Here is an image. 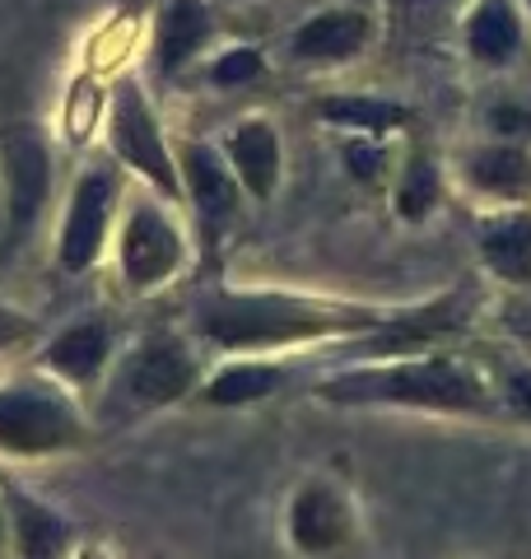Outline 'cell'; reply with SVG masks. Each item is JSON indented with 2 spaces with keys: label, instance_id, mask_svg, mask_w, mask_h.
Instances as JSON below:
<instances>
[{
  "label": "cell",
  "instance_id": "1",
  "mask_svg": "<svg viewBox=\"0 0 531 559\" xmlns=\"http://www.w3.org/2000/svg\"><path fill=\"white\" fill-rule=\"evenodd\" d=\"M327 401H401V406H442V411H481L485 388L452 359H420L397 369H364L322 382Z\"/></svg>",
  "mask_w": 531,
  "mask_h": 559
},
{
  "label": "cell",
  "instance_id": "2",
  "mask_svg": "<svg viewBox=\"0 0 531 559\" xmlns=\"http://www.w3.org/2000/svg\"><path fill=\"white\" fill-rule=\"evenodd\" d=\"M368 326V318H327L312 308H294L280 299H224L201 312V331L220 345H280V341H304L317 331H350Z\"/></svg>",
  "mask_w": 531,
  "mask_h": 559
},
{
  "label": "cell",
  "instance_id": "3",
  "mask_svg": "<svg viewBox=\"0 0 531 559\" xmlns=\"http://www.w3.org/2000/svg\"><path fill=\"white\" fill-rule=\"evenodd\" d=\"M80 439L75 411L57 396H43L33 388L0 392V448L10 452H47Z\"/></svg>",
  "mask_w": 531,
  "mask_h": 559
},
{
  "label": "cell",
  "instance_id": "4",
  "mask_svg": "<svg viewBox=\"0 0 531 559\" xmlns=\"http://www.w3.org/2000/svg\"><path fill=\"white\" fill-rule=\"evenodd\" d=\"M0 164H5L10 187V229L24 234L47 201V145L33 127H5L0 131Z\"/></svg>",
  "mask_w": 531,
  "mask_h": 559
},
{
  "label": "cell",
  "instance_id": "5",
  "mask_svg": "<svg viewBox=\"0 0 531 559\" xmlns=\"http://www.w3.org/2000/svg\"><path fill=\"white\" fill-rule=\"evenodd\" d=\"M113 145L117 154L127 159L131 168H140L145 178L158 187V191H177V173H173V159L164 150V135H158L154 117L145 108L140 90H121L117 94V108H113Z\"/></svg>",
  "mask_w": 531,
  "mask_h": 559
},
{
  "label": "cell",
  "instance_id": "6",
  "mask_svg": "<svg viewBox=\"0 0 531 559\" xmlns=\"http://www.w3.org/2000/svg\"><path fill=\"white\" fill-rule=\"evenodd\" d=\"M177 261H182L177 229L154 205H140L127 219V234H121V271H127V280L135 289H150L177 266Z\"/></svg>",
  "mask_w": 531,
  "mask_h": 559
},
{
  "label": "cell",
  "instance_id": "7",
  "mask_svg": "<svg viewBox=\"0 0 531 559\" xmlns=\"http://www.w3.org/2000/svg\"><path fill=\"white\" fill-rule=\"evenodd\" d=\"M113 197H117L113 173H88V178L75 187V201H70V219H66V234H61V266H66V271L94 266V257H98V248H103V234H108Z\"/></svg>",
  "mask_w": 531,
  "mask_h": 559
},
{
  "label": "cell",
  "instance_id": "8",
  "mask_svg": "<svg viewBox=\"0 0 531 559\" xmlns=\"http://www.w3.org/2000/svg\"><path fill=\"white\" fill-rule=\"evenodd\" d=\"M191 378H197V364H191L187 349L173 345V341H150L127 364V392H131V401H140V406L177 401L191 388Z\"/></svg>",
  "mask_w": 531,
  "mask_h": 559
},
{
  "label": "cell",
  "instance_id": "9",
  "mask_svg": "<svg viewBox=\"0 0 531 559\" xmlns=\"http://www.w3.org/2000/svg\"><path fill=\"white\" fill-rule=\"evenodd\" d=\"M374 38V20L364 10H327L294 33V57L298 61H350L359 57Z\"/></svg>",
  "mask_w": 531,
  "mask_h": 559
},
{
  "label": "cell",
  "instance_id": "10",
  "mask_svg": "<svg viewBox=\"0 0 531 559\" xmlns=\"http://www.w3.org/2000/svg\"><path fill=\"white\" fill-rule=\"evenodd\" d=\"M290 527H294L298 550L322 555V550H335V546H345L350 540V509H345V499L335 495V489L312 485V489L298 495Z\"/></svg>",
  "mask_w": 531,
  "mask_h": 559
},
{
  "label": "cell",
  "instance_id": "11",
  "mask_svg": "<svg viewBox=\"0 0 531 559\" xmlns=\"http://www.w3.org/2000/svg\"><path fill=\"white\" fill-rule=\"evenodd\" d=\"M228 159H234L243 187L252 197H271L275 178H280V140L266 121H243L228 135Z\"/></svg>",
  "mask_w": 531,
  "mask_h": 559
},
{
  "label": "cell",
  "instance_id": "12",
  "mask_svg": "<svg viewBox=\"0 0 531 559\" xmlns=\"http://www.w3.org/2000/svg\"><path fill=\"white\" fill-rule=\"evenodd\" d=\"M522 43V20L508 0H481L467 20V51L481 66H504Z\"/></svg>",
  "mask_w": 531,
  "mask_h": 559
},
{
  "label": "cell",
  "instance_id": "13",
  "mask_svg": "<svg viewBox=\"0 0 531 559\" xmlns=\"http://www.w3.org/2000/svg\"><path fill=\"white\" fill-rule=\"evenodd\" d=\"M210 38V10L201 0H168L158 10V66L177 70L187 66Z\"/></svg>",
  "mask_w": 531,
  "mask_h": 559
},
{
  "label": "cell",
  "instance_id": "14",
  "mask_svg": "<svg viewBox=\"0 0 531 559\" xmlns=\"http://www.w3.org/2000/svg\"><path fill=\"white\" fill-rule=\"evenodd\" d=\"M182 173H187L191 201L201 205V215H205V219L234 215L238 187H234V178H228V173L220 168V159H215V154H210L205 145H187V150H182Z\"/></svg>",
  "mask_w": 531,
  "mask_h": 559
},
{
  "label": "cell",
  "instance_id": "15",
  "mask_svg": "<svg viewBox=\"0 0 531 559\" xmlns=\"http://www.w3.org/2000/svg\"><path fill=\"white\" fill-rule=\"evenodd\" d=\"M481 252L494 275L531 280V215H508L499 224H489L481 238Z\"/></svg>",
  "mask_w": 531,
  "mask_h": 559
},
{
  "label": "cell",
  "instance_id": "16",
  "mask_svg": "<svg viewBox=\"0 0 531 559\" xmlns=\"http://www.w3.org/2000/svg\"><path fill=\"white\" fill-rule=\"evenodd\" d=\"M471 178L494 197H527L531 191V159L518 145H489L471 159Z\"/></svg>",
  "mask_w": 531,
  "mask_h": 559
},
{
  "label": "cell",
  "instance_id": "17",
  "mask_svg": "<svg viewBox=\"0 0 531 559\" xmlns=\"http://www.w3.org/2000/svg\"><path fill=\"white\" fill-rule=\"evenodd\" d=\"M103 355H108V331L88 322V326H70L66 336L51 341L47 364L66 378H88L103 364Z\"/></svg>",
  "mask_w": 531,
  "mask_h": 559
},
{
  "label": "cell",
  "instance_id": "18",
  "mask_svg": "<svg viewBox=\"0 0 531 559\" xmlns=\"http://www.w3.org/2000/svg\"><path fill=\"white\" fill-rule=\"evenodd\" d=\"M317 117L335 121L345 131H359V135H378V131H392L405 121V108L397 103H382V98H331L317 108Z\"/></svg>",
  "mask_w": 531,
  "mask_h": 559
},
{
  "label": "cell",
  "instance_id": "19",
  "mask_svg": "<svg viewBox=\"0 0 531 559\" xmlns=\"http://www.w3.org/2000/svg\"><path fill=\"white\" fill-rule=\"evenodd\" d=\"M280 382H285V373L271 369V364H234V369H224L215 382H210V401L215 406H247V401H261L271 396Z\"/></svg>",
  "mask_w": 531,
  "mask_h": 559
},
{
  "label": "cell",
  "instance_id": "20",
  "mask_svg": "<svg viewBox=\"0 0 531 559\" xmlns=\"http://www.w3.org/2000/svg\"><path fill=\"white\" fill-rule=\"evenodd\" d=\"M14 522H20V550L24 559H57L66 546V522L57 513H47L33 499H14Z\"/></svg>",
  "mask_w": 531,
  "mask_h": 559
},
{
  "label": "cell",
  "instance_id": "21",
  "mask_svg": "<svg viewBox=\"0 0 531 559\" xmlns=\"http://www.w3.org/2000/svg\"><path fill=\"white\" fill-rule=\"evenodd\" d=\"M438 201V173L434 164L424 159V154H415L411 164L401 168V182H397V210L405 219H424Z\"/></svg>",
  "mask_w": 531,
  "mask_h": 559
},
{
  "label": "cell",
  "instance_id": "22",
  "mask_svg": "<svg viewBox=\"0 0 531 559\" xmlns=\"http://www.w3.org/2000/svg\"><path fill=\"white\" fill-rule=\"evenodd\" d=\"M257 75H261V57H257V51H228V57H220V66H215L220 84H247Z\"/></svg>",
  "mask_w": 531,
  "mask_h": 559
},
{
  "label": "cell",
  "instance_id": "23",
  "mask_svg": "<svg viewBox=\"0 0 531 559\" xmlns=\"http://www.w3.org/2000/svg\"><path fill=\"white\" fill-rule=\"evenodd\" d=\"M345 159H350V173L354 178H378V164H382V150L378 145H345Z\"/></svg>",
  "mask_w": 531,
  "mask_h": 559
},
{
  "label": "cell",
  "instance_id": "24",
  "mask_svg": "<svg viewBox=\"0 0 531 559\" xmlns=\"http://www.w3.org/2000/svg\"><path fill=\"white\" fill-rule=\"evenodd\" d=\"M489 127L504 131V135H527L531 140V112H522V108H494Z\"/></svg>",
  "mask_w": 531,
  "mask_h": 559
},
{
  "label": "cell",
  "instance_id": "25",
  "mask_svg": "<svg viewBox=\"0 0 531 559\" xmlns=\"http://www.w3.org/2000/svg\"><path fill=\"white\" fill-rule=\"evenodd\" d=\"M508 401H512V411L531 419V369H512L508 373Z\"/></svg>",
  "mask_w": 531,
  "mask_h": 559
},
{
  "label": "cell",
  "instance_id": "26",
  "mask_svg": "<svg viewBox=\"0 0 531 559\" xmlns=\"http://www.w3.org/2000/svg\"><path fill=\"white\" fill-rule=\"evenodd\" d=\"M28 322L20 318V312H10V308H0V345H14V341H28Z\"/></svg>",
  "mask_w": 531,
  "mask_h": 559
},
{
  "label": "cell",
  "instance_id": "27",
  "mask_svg": "<svg viewBox=\"0 0 531 559\" xmlns=\"http://www.w3.org/2000/svg\"><path fill=\"white\" fill-rule=\"evenodd\" d=\"M527 5H531V0H527Z\"/></svg>",
  "mask_w": 531,
  "mask_h": 559
}]
</instances>
